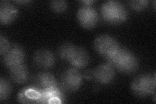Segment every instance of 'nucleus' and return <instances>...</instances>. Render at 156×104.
Wrapping results in <instances>:
<instances>
[{
    "mask_svg": "<svg viewBox=\"0 0 156 104\" xmlns=\"http://www.w3.org/2000/svg\"><path fill=\"white\" fill-rule=\"evenodd\" d=\"M106 59L110 65L125 73L135 72L139 66L137 59L126 48L119 47L113 55Z\"/></svg>",
    "mask_w": 156,
    "mask_h": 104,
    "instance_id": "f257e3e1",
    "label": "nucleus"
},
{
    "mask_svg": "<svg viewBox=\"0 0 156 104\" xmlns=\"http://www.w3.org/2000/svg\"><path fill=\"white\" fill-rule=\"evenodd\" d=\"M104 20L110 23H120L128 18V12L121 3L114 0L105 2L101 8Z\"/></svg>",
    "mask_w": 156,
    "mask_h": 104,
    "instance_id": "f03ea898",
    "label": "nucleus"
},
{
    "mask_svg": "<svg viewBox=\"0 0 156 104\" xmlns=\"http://www.w3.org/2000/svg\"><path fill=\"white\" fill-rule=\"evenodd\" d=\"M131 91L136 96L145 97L155 93V76L143 74L134 79L131 83Z\"/></svg>",
    "mask_w": 156,
    "mask_h": 104,
    "instance_id": "7ed1b4c3",
    "label": "nucleus"
},
{
    "mask_svg": "<svg viewBox=\"0 0 156 104\" xmlns=\"http://www.w3.org/2000/svg\"><path fill=\"white\" fill-rule=\"evenodd\" d=\"M94 48L100 55L107 58L113 55L119 46L114 38L108 34H102L95 39Z\"/></svg>",
    "mask_w": 156,
    "mask_h": 104,
    "instance_id": "20e7f679",
    "label": "nucleus"
},
{
    "mask_svg": "<svg viewBox=\"0 0 156 104\" xmlns=\"http://www.w3.org/2000/svg\"><path fill=\"white\" fill-rule=\"evenodd\" d=\"M81 81L82 77L80 72L74 68H68L62 74L61 88L66 91H76L81 86Z\"/></svg>",
    "mask_w": 156,
    "mask_h": 104,
    "instance_id": "39448f33",
    "label": "nucleus"
},
{
    "mask_svg": "<svg viewBox=\"0 0 156 104\" xmlns=\"http://www.w3.org/2000/svg\"><path fill=\"white\" fill-rule=\"evenodd\" d=\"M77 17L80 24L85 29L93 28L98 21L97 12L90 5L81 7L78 10Z\"/></svg>",
    "mask_w": 156,
    "mask_h": 104,
    "instance_id": "423d86ee",
    "label": "nucleus"
},
{
    "mask_svg": "<svg viewBox=\"0 0 156 104\" xmlns=\"http://www.w3.org/2000/svg\"><path fill=\"white\" fill-rule=\"evenodd\" d=\"M3 56V62L5 65L11 68L23 63L25 53L20 46L13 45L10 47L7 53Z\"/></svg>",
    "mask_w": 156,
    "mask_h": 104,
    "instance_id": "0eeeda50",
    "label": "nucleus"
},
{
    "mask_svg": "<svg viewBox=\"0 0 156 104\" xmlns=\"http://www.w3.org/2000/svg\"><path fill=\"white\" fill-rule=\"evenodd\" d=\"M94 80L101 84H107L113 81L115 77L113 67L109 64H102L92 71Z\"/></svg>",
    "mask_w": 156,
    "mask_h": 104,
    "instance_id": "6e6552de",
    "label": "nucleus"
},
{
    "mask_svg": "<svg viewBox=\"0 0 156 104\" xmlns=\"http://www.w3.org/2000/svg\"><path fill=\"white\" fill-rule=\"evenodd\" d=\"M34 84L35 88L40 92L51 90L57 87L54 76L48 72L38 74L34 80Z\"/></svg>",
    "mask_w": 156,
    "mask_h": 104,
    "instance_id": "1a4fd4ad",
    "label": "nucleus"
},
{
    "mask_svg": "<svg viewBox=\"0 0 156 104\" xmlns=\"http://www.w3.org/2000/svg\"><path fill=\"white\" fill-rule=\"evenodd\" d=\"M33 61L37 66L42 68H50L55 64V59L53 54L45 49L37 51L33 56Z\"/></svg>",
    "mask_w": 156,
    "mask_h": 104,
    "instance_id": "9d476101",
    "label": "nucleus"
},
{
    "mask_svg": "<svg viewBox=\"0 0 156 104\" xmlns=\"http://www.w3.org/2000/svg\"><path fill=\"white\" fill-rule=\"evenodd\" d=\"M18 10L15 6L8 2H2L0 4V22L9 24L16 19Z\"/></svg>",
    "mask_w": 156,
    "mask_h": 104,
    "instance_id": "9b49d317",
    "label": "nucleus"
},
{
    "mask_svg": "<svg viewBox=\"0 0 156 104\" xmlns=\"http://www.w3.org/2000/svg\"><path fill=\"white\" fill-rule=\"evenodd\" d=\"M68 61L74 67L83 68L89 64V56L84 48L76 46Z\"/></svg>",
    "mask_w": 156,
    "mask_h": 104,
    "instance_id": "f8f14e48",
    "label": "nucleus"
},
{
    "mask_svg": "<svg viewBox=\"0 0 156 104\" xmlns=\"http://www.w3.org/2000/svg\"><path fill=\"white\" fill-rule=\"evenodd\" d=\"M41 92L36 88H26L18 95L19 101L23 103H41Z\"/></svg>",
    "mask_w": 156,
    "mask_h": 104,
    "instance_id": "ddd939ff",
    "label": "nucleus"
},
{
    "mask_svg": "<svg viewBox=\"0 0 156 104\" xmlns=\"http://www.w3.org/2000/svg\"><path fill=\"white\" fill-rule=\"evenodd\" d=\"M10 76L12 80L18 84H22L27 81L29 71L23 63L10 68Z\"/></svg>",
    "mask_w": 156,
    "mask_h": 104,
    "instance_id": "4468645a",
    "label": "nucleus"
},
{
    "mask_svg": "<svg viewBox=\"0 0 156 104\" xmlns=\"http://www.w3.org/2000/svg\"><path fill=\"white\" fill-rule=\"evenodd\" d=\"M76 46L70 43H65L58 48V56L63 60L68 61Z\"/></svg>",
    "mask_w": 156,
    "mask_h": 104,
    "instance_id": "2eb2a0df",
    "label": "nucleus"
},
{
    "mask_svg": "<svg viewBox=\"0 0 156 104\" xmlns=\"http://www.w3.org/2000/svg\"><path fill=\"white\" fill-rule=\"evenodd\" d=\"M11 92V87L9 83L3 78L0 80V100L3 102L9 96Z\"/></svg>",
    "mask_w": 156,
    "mask_h": 104,
    "instance_id": "dca6fc26",
    "label": "nucleus"
},
{
    "mask_svg": "<svg viewBox=\"0 0 156 104\" xmlns=\"http://www.w3.org/2000/svg\"><path fill=\"white\" fill-rule=\"evenodd\" d=\"M50 7L52 11L57 13H61L66 11L67 3L63 0H55L50 2Z\"/></svg>",
    "mask_w": 156,
    "mask_h": 104,
    "instance_id": "f3484780",
    "label": "nucleus"
},
{
    "mask_svg": "<svg viewBox=\"0 0 156 104\" xmlns=\"http://www.w3.org/2000/svg\"><path fill=\"white\" fill-rule=\"evenodd\" d=\"M129 6L136 11H141L148 5V0H139V1H130L129 2Z\"/></svg>",
    "mask_w": 156,
    "mask_h": 104,
    "instance_id": "a211bd4d",
    "label": "nucleus"
},
{
    "mask_svg": "<svg viewBox=\"0 0 156 104\" xmlns=\"http://www.w3.org/2000/svg\"><path fill=\"white\" fill-rule=\"evenodd\" d=\"M10 44L7 39L3 35L0 36V54L4 56L10 48Z\"/></svg>",
    "mask_w": 156,
    "mask_h": 104,
    "instance_id": "6ab92c4d",
    "label": "nucleus"
},
{
    "mask_svg": "<svg viewBox=\"0 0 156 104\" xmlns=\"http://www.w3.org/2000/svg\"><path fill=\"white\" fill-rule=\"evenodd\" d=\"M82 3L85 4V5H90L92 3H94V1H82L81 2Z\"/></svg>",
    "mask_w": 156,
    "mask_h": 104,
    "instance_id": "aec40b11",
    "label": "nucleus"
},
{
    "mask_svg": "<svg viewBox=\"0 0 156 104\" xmlns=\"http://www.w3.org/2000/svg\"><path fill=\"white\" fill-rule=\"evenodd\" d=\"M29 2H30L29 1H17L16 2V3H27Z\"/></svg>",
    "mask_w": 156,
    "mask_h": 104,
    "instance_id": "412c9836",
    "label": "nucleus"
}]
</instances>
